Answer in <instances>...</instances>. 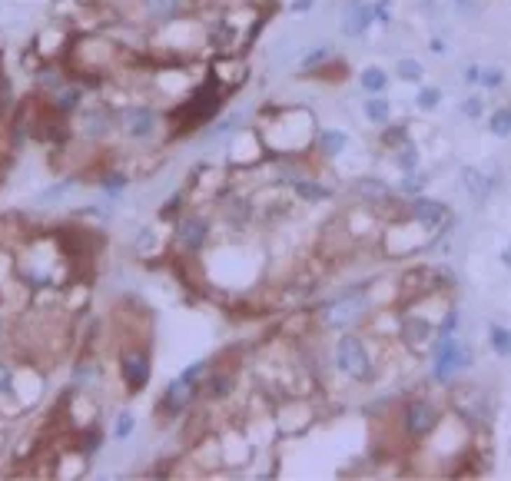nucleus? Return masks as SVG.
Segmentation results:
<instances>
[{"instance_id":"1","label":"nucleus","mask_w":511,"mask_h":481,"mask_svg":"<svg viewBox=\"0 0 511 481\" xmlns=\"http://www.w3.org/2000/svg\"><path fill=\"white\" fill-rule=\"evenodd\" d=\"M335 365L342 368L349 379H372V358L358 339H342L335 345Z\"/></svg>"},{"instance_id":"2","label":"nucleus","mask_w":511,"mask_h":481,"mask_svg":"<svg viewBox=\"0 0 511 481\" xmlns=\"http://www.w3.org/2000/svg\"><path fill=\"white\" fill-rule=\"evenodd\" d=\"M472 362V352L465 349L461 342H455V339H448V335H442V342H438V352H435V379H451L458 368H465Z\"/></svg>"},{"instance_id":"3","label":"nucleus","mask_w":511,"mask_h":481,"mask_svg":"<svg viewBox=\"0 0 511 481\" xmlns=\"http://www.w3.org/2000/svg\"><path fill=\"white\" fill-rule=\"evenodd\" d=\"M402 425H405L409 435L425 438V435L438 425V408H435L432 402H425V398H412L409 405H405V418H402Z\"/></svg>"},{"instance_id":"4","label":"nucleus","mask_w":511,"mask_h":481,"mask_svg":"<svg viewBox=\"0 0 511 481\" xmlns=\"http://www.w3.org/2000/svg\"><path fill=\"white\" fill-rule=\"evenodd\" d=\"M365 312V295L362 292H349V295H339L329 309H326V322L332 326V329H345V326H352L356 319H362Z\"/></svg>"},{"instance_id":"5","label":"nucleus","mask_w":511,"mask_h":481,"mask_svg":"<svg viewBox=\"0 0 511 481\" xmlns=\"http://www.w3.org/2000/svg\"><path fill=\"white\" fill-rule=\"evenodd\" d=\"M120 368H123V382H127L133 392H140L143 385L150 382V358L140 352H127L120 358Z\"/></svg>"},{"instance_id":"6","label":"nucleus","mask_w":511,"mask_h":481,"mask_svg":"<svg viewBox=\"0 0 511 481\" xmlns=\"http://www.w3.org/2000/svg\"><path fill=\"white\" fill-rule=\"evenodd\" d=\"M206 232H209V226H206L203 216H186V219H179L176 239L183 249H203Z\"/></svg>"},{"instance_id":"7","label":"nucleus","mask_w":511,"mask_h":481,"mask_svg":"<svg viewBox=\"0 0 511 481\" xmlns=\"http://www.w3.org/2000/svg\"><path fill=\"white\" fill-rule=\"evenodd\" d=\"M153 123H156V113L150 106H133V110L123 113V127H127V133L133 139H146L153 133Z\"/></svg>"},{"instance_id":"8","label":"nucleus","mask_w":511,"mask_h":481,"mask_svg":"<svg viewBox=\"0 0 511 481\" xmlns=\"http://www.w3.org/2000/svg\"><path fill=\"white\" fill-rule=\"evenodd\" d=\"M372 17H375V7H369V4H352L349 7V13H345V24H342V34L345 37H362L365 30H369Z\"/></svg>"},{"instance_id":"9","label":"nucleus","mask_w":511,"mask_h":481,"mask_svg":"<svg viewBox=\"0 0 511 481\" xmlns=\"http://www.w3.org/2000/svg\"><path fill=\"white\" fill-rule=\"evenodd\" d=\"M412 216L419 219V223H425V226H442L445 223V216H448V206H442V203H435V200H415L412 203Z\"/></svg>"},{"instance_id":"10","label":"nucleus","mask_w":511,"mask_h":481,"mask_svg":"<svg viewBox=\"0 0 511 481\" xmlns=\"http://www.w3.org/2000/svg\"><path fill=\"white\" fill-rule=\"evenodd\" d=\"M192 392H196V385L192 382H186L183 375H179L176 382H169V389H167V402H163V408L167 412H183V408L190 405V398H192Z\"/></svg>"},{"instance_id":"11","label":"nucleus","mask_w":511,"mask_h":481,"mask_svg":"<svg viewBox=\"0 0 511 481\" xmlns=\"http://www.w3.org/2000/svg\"><path fill=\"white\" fill-rule=\"evenodd\" d=\"M110 127H113V113L106 106H90L83 113V130L90 137H103V133H110Z\"/></svg>"},{"instance_id":"12","label":"nucleus","mask_w":511,"mask_h":481,"mask_svg":"<svg viewBox=\"0 0 511 481\" xmlns=\"http://www.w3.org/2000/svg\"><path fill=\"white\" fill-rule=\"evenodd\" d=\"M461 183H465V190L472 193L475 200H485L488 193L495 190V186H491V179L482 176V173H478L475 166H465V169H461Z\"/></svg>"},{"instance_id":"13","label":"nucleus","mask_w":511,"mask_h":481,"mask_svg":"<svg viewBox=\"0 0 511 481\" xmlns=\"http://www.w3.org/2000/svg\"><path fill=\"white\" fill-rule=\"evenodd\" d=\"M358 80H362V90H369V93H382L388 87V74H385L382 67H365Z\"/></svg>"},{"instance_id":"14","label":"nucleus","mask_w":511,"mask_h":481,"mask_svg":"<svg viewBox=\"0 0 511 481\" xmlns=\"http://www.w3.org/2000/svg\"><path fill=\"white\" fill-rule=\"evenodd\" d=\"M179 7H183V0H146V13H150L153 20H169V17H176Z\"/></svg>"},{"instance_id":"15","label":"nucleus","mask_w":511,"mask_h":481,"mask_svg":"<svg viewBox=\"0 0 511 481\" xmlns=\"http://www.w3.org/2000/svg\"><path fill=\"white\" fill-rule=\"evenodd\" d=\"M345 143H349V137H345L342 130H322L319 133V146L326 156H335V153L345 150Z\"/></svg>"},{"instance_id":"16","label":"nucleus","mask_w":511,"mask_h":481,"mask_svg":"<svg viewBox=\"0 0 511 481\" xmlns=\"http://www.w3.org/2000/svg\"><path fill=\"white\" fill-rule=\"evenodd\" d=\"M428 332H432V326H428L425 319H405V339H409L412 345H422L425 339H428Z\"/></svg>"},{"instance_id":"17","label":"nucleus","mask_w":511,"mask_h":481,"mask_svg":"<svg viewBox=\"0 0 511 481\" xmlns=\"http://www.w3.org/2000/svg\"><path fill=\"white\" fill-rule=\"evenodd\" d=\"M365 116H369L372 123H379V127H388V120H392V106L385 100H369L365 103Z\"/></svg>"},{"instance_id":"18","label":"nucleus","mask_w":511,"mask_h":481,"mask_svg":"<svg viewBox=\"0 0 511 481\" xmlns=\"http://www.w3.org/2000/svg\"><path fill=\"white\" fill-rule=\"evenodd\" d=\"M491 133L501 139L511 137V106H501V110L491 113Z\"/></svg>"},{"instance_id":"19","label":"nucleus","mask_w":511,"mask_h":481,"mask_svg":"<svg viewBox=\"0 0 511 481\" xmlns=\"http://www.w3.org/2000/svg\"><path fill=\"white\" fill-rule=\"evenodd\" d=\"M488 339H491V349H495L498 355H511V329L491 326V332H488Z\"/></svg>"},{"instance_id":"20","label":"nucleus","mask_w":511,"mask_h":481,"mask_svg":"<svg viewBox=\"0 0 511 481\" xmlns=\"http://www.w3.org/2000/svg\"><path fill=\"white\" fill-rule=\"evenodd\" d=\"M80 97H83V90L80 87L60 90V97H57V110H60V113H74V110L80 106Z\"/></svg>"},{"instance_id":"21","label":"nucleus","mask_w":511,"mask_h":481,"mask_svg":"<svg viewBox=\"0 0 511 481\" xmlns=\"http://www.w3.org/2000/svg\"><path fill=\"white\" fill-rule=\"evenodd\" d=\"M422 74H425V70H422L419 60H409V57H405V60H398V76H402L405 83H419Z\"/></svg>"},{"instance_id":"22","label":"nucleus","mask_w":511,"mask_h":481,"mask_svg":"<svg viewBox=\"0 0 511 481\" xmlns=\"http://www.w3.org/2000/svg\"><path fill=\"white\" fill-rule=\"evenodd\" d=\"M295 193H299L302 200H309V203H316V200H326V196H329L326 186H319V183H306V179L295 183Z\"/></svg>"},{"instance_id":"23","label":"nucleus","mask_w":511,"mask_h":481,"mask_svg":"<svg viewBox=\"0 0 511 481\" xmlns=\"http://www.w3.org/2000/svg\"><path fill=\"white\" fill-rule=\"evenodd\" d=\"M438 103H442V90H435V87L419 90V106H422V110H435Z\"/></svg>"},{"instance_id":"24","label":"nucleus","mask_w":511,"mask_h":481,"mask_svg":"<svg viewBox=\"0 0 511 481\" xmlns=\"http://www.w3.org/2000/svg\"><path fill=\"white\" fill-rule=\"evenodd\" d=\"M478 83H482V87H488V90H495V87H501V83H505V74H501L498 67H488V70H482Z\"/></svg>"},{"instance_id":"25","label":"nucleus","mask_w":511,"mask_h":481,"mask_svg":"<svg viewBox=\"0 0 511 481\" xmlns=\"http://www.w3.org/2000/svg\"><path fill=\"white\" fill-rule=\"evenodd\" d=\"M74 190V186H70V183H57V186H53V190H43L37 196L40 203H53V200H60V196H66V193Z\"/></svg>"},{"instance_id":"26","label":"nucleus","mask_w":511,"mask_h":481,"mask_svg":"<svg viewBox=\"0 0 511 481\" xmlns=\"http://www.w3.org/2000/svg\"><path fill=\"white\" fill-rule=\"evenodd\" d=\"M398 163H402V169H405V173H412V169L419 166V150H415L412 143H405V150H402V160H398Z\"/></svg>"},{"instance_id":"27","label":"nucleus","mask_w":511,"mask_h":481,"mask_svg":"<svg viewBox=\"0 0 511 481\" xmlns=\"http://www.w3.org/2000/svg\"><path fill=\"white\" fill-rule=\"evenodd\" d=\"M113 435H116V438H130V435H133V415H130V412H123V415L116 418Z\"/></svg>"},{"instance_id":"28","label":"nucleus","mask_w":511,"mask_h":481,"mask_svg":"<svg viewBox=\"0 0 511 481\" xmlns=\"http://www.w3.org/2000/svg\"><path fill=\"white\" fill-rule=\"evenodd\" d=\"M123 190H127V179H120V176H110L106 179V183H103V193H106V196H123Z\"/></svg>"},{"instance_id":"29","label":"nucleus","mask_w":511,"mask_h":481,"mask_svg":"<svg viewBox=\"0 0 511 481\" xmlns=\"http://www.w3.org/2000/svg\"><path fill=\"white\" fill-rule=\"evenodd\" d=\"M422 183H425V176H422V173H415V169H412L409 176L402 179V190H405V193H419V190H422Z\"/></svg>"},{"instance_id":"30","label":"nucleus","mask_w":511,"mask_h":481,"mask_svg":"<svg viewBox=\"0 0 511 481\" xmlns=\"http://www.w3.org/2000/svg\"><path fill=\"white\" fill-rule=\"evenodd\" d=\"M203 375H206V362H192V365L186 368V372H183V379L192 382V385H196V382L203 379Z\"/></svg>"},{"instance_id":"31","label":"nucleus","mask_w":511,"mask_h":481,"mask_svg":"<svg viewBox=\"0 0 511 481\" xmlns=\"http://www.w3.org/2000/svg\"><path fill=\"white\" fill-rule=\"evenodd\" d=\"M322 60H329V50H326V47L306 53V57H302V67H316V64H322Z\"/></svg>"},{"instance_id":"32","label":"nucleus","mask_w":511,"mask_h":481,"mask_svg":"<svg viewBox=\"0 0 511 481\" xmlns=\"http://www.w3.org/2000/svg\"><path fill=\"white\" fill-rule=\"evenodd\" d=\"M461 113H465V116H472V120H475V116H482V100H478V97H472V100H465V103H461Z\"/></svg>"},{"instance_id":"33","label":"nucleus","mask_w":511,"mask_h":481,"mask_svg":"<svg viewBox=\"0 0 511 481\" xmlns=\"http://www.w3.org/2000/svg\"><path fill=\"white\" fill-rule=\"evenodd\" d=\"M40 83H43V87H60V74H57V70H43V74H40Z\"/></svg>"},{"instance_id":"34","label":"nucleus","mask_w":511,"mask_h":481,"mask_svg":"<svg viewBox=\"0 0 511 481\" xmlns=\"http://www.w3.org/2000/svg\"><path fill=\"white\" fill-rule=\"evenodd\" d=\"M455 11L465 17V13H475L478 11V0H455Z\"/></svg>"},{"instance_id":"35","label":"nucleus","mask_w":511,"mask_h":481,"mask_svg":"<svg viewBox=\"0 0 511 481\" xmlns=\"http://www.w3.org/2000/svg\"><path fill=\"white\" fill-rule=\"evenodd\" d=\"M10 382H13V372L7 365H0V392H7V389H10Z\"/></svg>"},{"instance_id":"36","label":"nucleus","mask_w":511,"mask_h":481,"mask_svg":"<svg viewBox=\"0 0 511 481\" xmlns=\"http://www.w3.org/2000/svg\"><path fill=\"white\" fill-rule=\"evenodd\" d=\"M461 76H465V83H478V76H482V70H478V67H465V70H461Z\"/></svg>"},{"instance_id":"37","label":"nucleus","mask_w":511,"mask_h":481,"mask_svg":"<svg viewBox=\"0 0 511 481\" xmlns=\"http://www.w3.org/2000/svg\"><path fill=\"white\" fill-rule=\"evenodd\" d=\"M312 4H316V0H295L293 11H299V13H302V11H312Z\"/></svg>"},{"instance_id":"38","label":"nucleus","mask_w":511,"mask_h":481,"mask_svg":"<svg viewBox=\"0 0 511 481\" xmlns=\"http://www.w3.org/2000/svg\"><path fill=\"white\" fill-rule=\"evenodd\" d=\"M505 263H511V249H508V253H505Z\"/></svg>"},{"instance_id":"39","label":"nucleus","mask_w":511,"mask_h":481,"mask_svg":"<svg viewBox=\"0 0 511 481\" xmlns=\"http://www.w3.org/2000/svg\"><path fill=\"white\" fill-rule=\"evenodd\" d=\"M422 4H435V0H422Z\"/></svg>"}]
</instances>
